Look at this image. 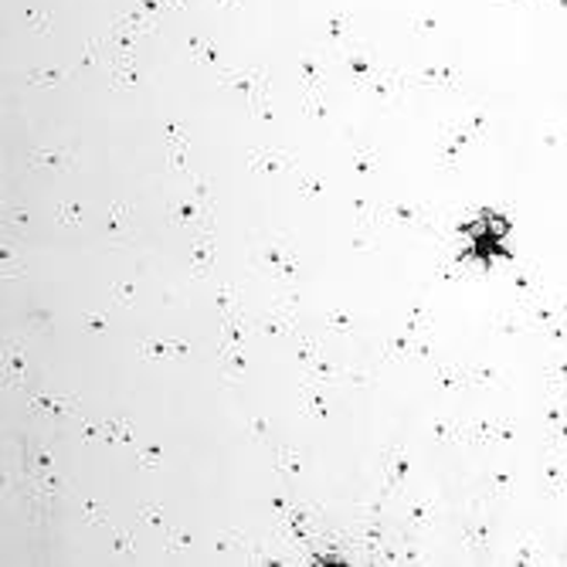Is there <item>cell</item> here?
<instances>
[{
	"label": "cell",
	"instance_id": "6da1fadb",
	"mask_svg": "<svg viewBox=\"0 0 567 567\" xmlns=\"http://www.w3.org/2000/svg\"><path fill=\"white\" fill-rule=\"evenodd\" d=\"M509 238H513V218L506 212L483 208L458 228V262H473L480 269L509 262L513 259Z\"/></svg>",
	"mask_w": 567,
	"mask_h": 567
}]
</instances>
